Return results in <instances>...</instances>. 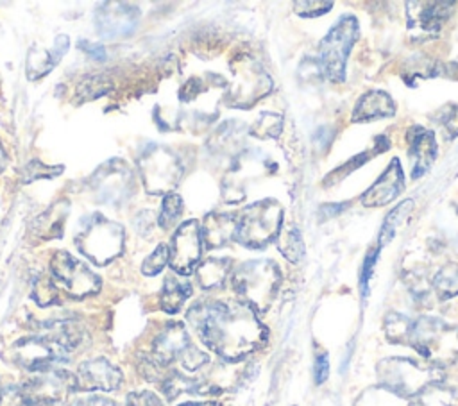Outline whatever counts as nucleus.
I'll use <instances>...</instances> for the list:
<instances>
[{
    "instance_id": "1",
    "label": "nucleus",
    "mask_w": 458,
    "mask_h": 406,
    "mask_svg": "<svg viewBox=\"0 0 458 406\" xmlns=\"http://www.w3.org/2000/svg\"><path fill=\"white\" fill-rule=\"evenodd\" d=\"M188 320L202 343L229 361L245 358L267 340V327L242 300L197 302L190 308Z\"/></svg>"
},
{
    "instance_id": "2",
    "label": "nucleus",
    "mask_w": 458,
    "mask_h": 406,
    "mask_svg": "<svg viewBox=\"0 0 458 406\" xmlns=\"http://www.w3.org/2000/svg\"><path fill=\"white\" fill-rule=\"evenodd\" d=\"M231 281L242 302L252 308L256 313H263L270 308L277 295L281 272L270 259H250L242 263L233 272Z\"/></svg>"
},
{
    "instance_id": "3",
    "label": "nucleus",
    "mask_w": 458,
    "mask_h": 406,
    "mask_svg": "<svg viewBox=\"0 0 458 406\" xmlns=\"http://www.w3.org/2000/svg\"><path fill=\"white\" fill-rule=\"evenodd\" d=\"M408 342L435 367L458 359V327L442 318L420 317L411 322Z\"/></svg>"
},
{
    "instance_id": "4",
    "label": "nucleus",
    "mask_w": 458,
    "mask_h": 406,
    "mask_svg": "<svg viewBox=\"0 0 458 406\" xmlns=\"http://www.w3.org/2000/svg\"><path fill=\"white\" fill-rule=\"evenodd\" d=\"M75 247L95 265H107L123 250V227L100 213H93L82 218L75 234Z\"/></svg>"
},
{
    "instance_id": "5",
    "label": "nucleus",
    "mask_w": 458,
    "mask_h": 406,
    "mask_svg": "<svg viewBox=\"0 0 458 406\" xmlns=\"http://www.w3.org/2000/svg\"><path fill=\"white\" fill-rule=\"evenodd\" d=\"M377 377L381 386L406 399L417 397L438 379L433 365H424L410 358H386L379 361Z\"/></svg>"
},
{
    "instance_id": "6",
    "label": "nucleus",
    "mask_w": 458,
    "mask_h": 406,
    "mask_svg": "<svg viewBox=\"0 0 458 406\" xmlns=\"http://www.w3.org/2000/svg\"><path fill=\"white\" fill-rule=\"evenodd\" d=\"M283 209L272 199L258 200L245 207L238 218L236 240L249 249H261L277 238L283 227Z\"/></svg>"
},
{
    "instance_id": "7",
    "label": "nucleus",
    "mask_w": 458,
    "mask_h": 406,
    "mask_svg": "<svg viewBox=\"0 0 458 406\" xmlns=\"http://www.w3.org/2000/svg\"><path fill=\"white\" fill-rule=\"evenodd\" d=\"M138 172L148 193L168 195L182 175V163L170 148L148 145L138 157Z\"/></svg>"
},
{
    "instance_id": "8",
    "label": "nucleus",
    "mask_w": 458,
    "mask_h": 406,
    "mask_svg": "<svg viewBox=\"0 0 458 406\" xmlns=\"http://www.w3.org/2000/svg\"><path fill=\"white\" fill-rule=\"evenodd\" d=\"M358 20L351 14L342 16L324 36L320 43V66L331 82L345 79V63L352 45L358 39Z\"/></svg>"
},
{
    "instance_id": "9",
    "label": "nucleus",
    "mask_w": 458,
    "mask_h": 406,
    "mask_svg": "<svg viewBox=\"0 0 458 406\" xmlns=\"http://www.w3.org/2000/svg\"><path fill=\"white\" fill-rule=\"evenodd\" d=\"M150 354L163 367L181 361L186 370H199L209 361L208 354L191 343V338L181 322H170L165 326V329L156 336Z\"/></svg>"
},
{
    "instance_id": "10",
    "label": "nucleus",
    "mask_w": 458,
    "mask_h": 406,
    "mask_svg": "<svg viewBox=\"0 0 458 406\" xmlns=\"http://www.w3.org/2000/svg\"><path fill=\"white\" fill-rule=\"evenodd\" d=\"M20 388L30 406H64L79 383L77 376L55 367L36 372Z\"/></svg>"
},
{
    "instance_id": "11",
    "label": "nucleus",
    "mask_w": 458,
    "mask_h": 406,
    "mask_svg": "<svg viewBox=\"0 0 458 406\" xmlns=\"http://www.w3.org/2000/svg\"><path fill=\"white\" fill-rule=\"evenodd\" d=\"M68 349L52 340L50 336L39 333L32 336H25L18 340L13 349V359L32 372H43L48 368H55V365L66 361Z\"/></svg>"
},
{
    "instance_id": "12",
    "label": "nucleus",
    "mask_w": 458,
    "mask_h": 406,
    "mask_svg": "<svg viewBox=\"0 0 458 406\" xmlns=\"http://www.w3.org/2000/svg\"><path fill=\"white\" fill-rule=\"evenodd\" d=\"M50 274L61 283L68 295L77 299L93 295L100 290V277L66 250H57L50 258Z\"/></svg>"
},
{
    "instance_id": "13",
    "label": "nucleus",
    "mask_w": 458,
    "mask_h": 406,
    "mask_svg": "<svg viewBox=\"0 0 458 406\" xmlns=\"http://www.w3.org/2000/svg\"><path fill=\"white\" fill-rule=\"evenodd\" d=\"M233 73L234 80L225 93V100L229 106L249 107L272 89V80L268 73L252 59H245L233 66Z\"/></svg>"
},
{
    "instance_id": "14",
    "label": "nucleus",
    "mask_w": 458,
    "mask_h": 406,
    "mask_svg": "<svg viewBox=\"0 0 458 406\" xmlns=\"http://www.w3.org/2000/svg\"><path fill=\"white\" fill-rule=\"evenodd\" d=\"M408 34L413 41H426L438 36L444 21L449 18L453 2H406Z\"/></svg>"
},
{
    "instance_id": "15",
    "label": "nucleus",
    "mask_w": 458,
    "mask_h": 406,
    "mask_svg": "<svg viewBox=\"0 0 458 406\" xmlns=\"http://www.w3.org/2000/svg\"><path fill=\"white\" fill-rule=\"evenodd\" d=\"M134 177L131 168L118 159L104 163L91 177V188L100 202L120 204L129 199L134 188Z\"/></svg>"
},
{
    "instance_id": "16",
    "label": "nucleus",
    "mask_w": 458,
    "mask_h": 406,
    "mask_svg": "<svg viewBox=\"0 0 458 406\" xmlns=\"http://www.w3.org/2000/svg\"><path fill=\"white\" fill-rule=\"evenodd\" d=\"M202 236L195 220H188L179 225L170 243V266L181 275L191 274L200 259Z\"/></svg>"
},
{
    "instance_id": "17",
    "label": "nucleus",
    "mask_w": 458,
    "mask_h": 406,
    "mask_svg": "<svg viewBox=\"0 0 458 406\" xmlns=\"http://www.w3.org/2000/svg\"><path fill=\"white\" fill-rule=\"evenodd\" d=\"M138 16V7L127 2H104L95 13V23L104 38H120L136 29Z\"/></svg>"
},
{
    "instance_id": "18",
    "label": "nucleus",
    "mask_w": 458,
    "mask_h": 406,
    "mask_svg": "<svg viewBox=\"0 0 458 406\" xmlns=\"http://www.w3.org/2000/svg\"><path fill=\"white\" fill-rule=\"evenodd\" d=\"M122 370L104 358L82 361L77 368V383L82 390L111 392L122 385Z\"/></svg>"
},
{
    "instance_id": "19",
    "label": "nucleus",
    "mask_w": 458,
    "mask_h": 406,
    "mask_svg": "<svg viewBox=\"0 0 458 406\" xmlns=\"http://www.w3.org/2000/svg\"><path fill=\"white\" fill-rule=\"evenodd\" d=\"M403 191V168L397 157L390 161L379 179L361 195V204L367 207H379L392 202Z\"/></svg>"
},
{
    "instance_id": "20",
    "label": "nucleus",
    "mask_w": 458,
    "mask_h": 406,
    "mask_svg": "<svg viewBox=\"0 0 458 406\" xmlns=\"http://www.w3.org/2000/svg\"><path fill=\"white\" fill-rule=\"evenodd\" d=\"M408 138V154L411 159V177L417 179L424 175L435 161L437 141L431 131L424 127H411L406 134Z\"/></svg>"
},
{
    "instance_id": "21",
    "label": "nucleus",
    "mask_w": 458,
    "mask_h": 406,
    "mask_svg": "<svg viewBox=\"0 0 458 406\" xmlns=\"http://www.w3.org/2000/svg\"><path fill=\"white\" fill-rule=\"evenodd\" d=\"M236 227H238V218L234 215L213 211L204 216L200 236L208 249H218L236 238Z\"/></svg>"
},
{
    "instance_id": "22",
    "label": "nucleus",
    "mask_w": 458,
    "mask_h": 406,
    "mask_svg": "<svg viewBox=\"0 0 458 406\" xmlns=\"http://www.w3.org/2000/svg\"><path fill=\"white\" fill-rule=\"evenodd\" d=\"M394 111H395V106L388 93L379 89L369 91L356 102L352 111V122H369L376 118L392 116Z\"/></svg>"
},
{
    "instance_id": "23",
    "label": "nucleus",
    "mask_w": 458,
    "mask_h": 406,
    "mask_svg": "<svg viewBox=\"0 0 458 406\" xmlns=\"http://www.w3.org/2000/svg\"><path fill=\"white\" fill-rule=\"evenodd\" d=\"M68 202L66 200H57L50 207H47L38 218L32 222V233L41 238V240H52V238H61L64 231V222L68 216Z\"/></svg>"
},
{
    "instance_id": "24",
    "label": "nucleus",
    "mask_w": 458,
    "mask_h": 406,
    "mask_svg": "<svg viewBox=\"0 0 458 406\" xmlns=\"http://www.w3.org/2000/svg\"><path fill=\"white\" fill-rule=\"evenodd\" d=\"M233 261L229 258H208L197 265L195 275L204 290L220 288L231 270Z\"/></svg>"
},
{
    "instance_id": "25",
    "label": "nucleus",
    "mask_w": 458,
    "mask_h": 406,
    "mask_svg": "<svg viewBox=\"0 0 458 406\" xmlns=\"http://www.w3.org/2000/svg\"><path fill=\"white\" fill-rule=\"evenodd\" d=\"M190 295H191V284L188 281H181L174 275H168L163 283L161 300H159L163 311L177 313Z\"/></svg>"
},
{
    "instance_id": "26",
    "label": "nucleus",
    "mask_w": 458,
    "mask_h": 406,
    "mask_svg": "<svg viewBox=\"0 0 458 406\" xmlns=\"http://www.w3.org/2000/svg\"><path fill=\"white\" fill-rule=\"evenodd\" d=\"M161 388L168 401H174L184 393H202L206 390V386L199 379L188 377L177 370H172L166 376V379L161 383Z\"/></svg>"
},
{
    "instance_id": "27",
    "label": "nucleus",
    "mask_w": 458,
    "mask_h": 406,
    "mask_svg": "<svg viewBox=\"0 0 458 406\" xmlns=\"http://www.w3.org/2000/svg\"><path fill=\"white\" fill-rule=\"evenodd\" d=\"M277 249L281 250V254L292 261L297 263L302 254H304V243H302V236L301 231L295 225H286L281 227L279 234H277Z\"/></svg>"
},
{
    "instance_id": "28",
    "label": "nucleus",
    "mask_w": 458,
    "mask_h": 406,
    "mask_svg": "<svg viewBox=\"0 0 458 406\" xmlns=\"http://www.w3.org/2000/svg\"><path fill=\"white\" fill-rule=\"evenodd\" d=\"M356 406H410L408 399L385 388V386H376L365 390L358 401Z\"/></svg>"
},
{
    "instance_id": "29",
    "label": "nucleus",
    "mask_w": 458,
    "mask_h": 406,
    "mask_svg": "<svg viewBox=\"0 0 458 406\" xmlns=\"http://www.w3.org/2000/svg\"><path fill=\"white\" fill-rule=\"evenodd\" d=\"M411 209H413V200L408 199V200H403L397 207H394L386 215V218L381 225V231H379V247H383L385 243H388L394 238L399 225H403L406 222V218L411 215Z\"/></svg>"
},
{
    "instance_id": "30",
    "label": "nucleus",
    "mask_w": 458,
    "mask_h": 406,
    "mask_svg": "<svg viewBox=\"0 0 458 406\" xmlns=\"http://www.w3.org/2000/svg\"><path fill=\"white\" fill-rule=\"evenodd\" d=\"M433 288L440 299H451L458 295V265L447 263L433 277Z\"/></svg>"
},
{
    "instance_id": "31",
    "label": "nucleus",
    "mask_w": 458,
    "mask_h": 406,
    "mask_svg": "<svg viewBox=\"0 0 458 406\" xmlns=\"http://www.w3.org/2000/svg\"><path fill=\"white\" fill-rule=\"evenodd\" d=\"M440 72V64L426 55H411L404 66H403V75L406 79H417V77H435Z\"/></svg>"
},
{
    "instance_id": "32",
    "label": "nucleus",
    "mask_w": 458,
    "mask_h": 406,
    "mask_svg": "<svg viewBox=\"0 0 458 406\" xmlns=\"http://www.w3.org/2000/svg\"><path fill=\"white\" fill-rule=\"evenodd\" d=\"M57 61L52 55V50H39L32 48L27 57V75L29 79H39L45 73H48Z\"/></svg>"
},
{
    "instance_id": "33",
    "label": "nucleus",
    "mask_w": 458,
    "mask_h": 406,
    "mask_svg": "<svg viewBox=\"0 0 458 406\" xmlns=\"http://www.w3.org/2000/svg\"><path fill=\"white\" fill-rule=\"evenodd\" d=\"M410 406H458L454 401V395L437 385L428 386L424 392H420Z\"/></svg>"
},
{
    "instance_id": "34",
    "label": "nucleus",
    "mask_w": 458,
    "mask_h": 406,
    "mask_svg": "<svg viewBox=\"0 0 458 406\" xmlns=\"http://www.w3.org/2000/svg\"><path fill=\"white\" fill-rule=\"evenodd\" d=\"M283 129V118L276 113H261L256 122L252 123V127L249 129V132L254 136V138H261V140H267V138H276L279 136Z\"/></svg>"
},
{
    "instance_id": "35",
    "label": "nucleus",
    "mask_w": 458,
    "mask_h": 406,
    "mask_svg": "<svg viewBox=\"0 0 458 406\" xmlns=\"http://www.w3.org/2000/svg\"><path fill=\"white\" fill-rule=\"evenodd\" d=\"M410 329H411V322L404 315L395 313V311L386 315V318H385V333H386L388 340L406 343L410 340Z\"/></svg>"
},
{
    "instance_id": "36",
    "label": "nucleus",
    "mask_w": 458,
    "mask_h": 406,
    "mask_svg": "<svg viewBox=\"0 0 458 406\" xmlns=\"http://www.w3.org/2000/svg\"><path fill=\"white\" fill-rule=\"evenodd\" d=\"M32 299L39 306L55 304L59 300V295H57V288H55L54 281L47 275H38L32 283Z\"/></svg>"
},
{
    "instance_id": "37",
    "label": "nucleus",
    "mask_w": 458,
    "mask_h": 406,
    "mask_svg": "<svg viewBox=\"0 0 458 406\" xmlns=\"http://www.w3.org/2000/svg\"><path fill=\"white\" fill-rule=\"evenodd\" d=\"M182 215V199L177 193H168L161 204V215H159V225L166 231L175 225L179 216Z\"/></svg>"
},
{
    "instance_id": "38",
    "label": "nucleus",
    "mask_w": 458,
    "mask_h": 406,
    "mask_svg": "<svg viewBox=\"0 0 458 406\" xmlns=\"http://www.w3.org/2000/svg\"><path fill=\"white\" fill-rule=\"evenodd\" d=\"M166 263H170V245L161 243L156 247L154 252H150V256L145 258V261L141 263V272L145 275H156L165 268Z\"/></svg>"
},
{
    "instance_id": "39",
    "label": "nucleus",
    "mask_w": 458,
    "mask_h": 406,
    "mask_svg": "<svg viewBox=\"0 0 458 406\" xmlns=\"http://www.w3.org/2000/svg\"><path fill=\"white\" fill-rule=\"evenodd\" d=\"M61 170H63L61 166H54L52 168V166H47V165H43L39 161H32V163H29L25 166V170L21 173V179H23V182H30L34 179H48V177L59 175Z\"/></svg>"
},
{
    "instance_id": "40",
    "label": "nucleus",
    "mask_w": 458,
    "mask_h": 406,
    "mask_svg": "<svg viewBox=\"0 0 458 406\" xmlns=\"http://www.w3.org/2000/svg\"><path fill=\"white\" fill-rule=\"evenodd\" d=\"M438 123L445 131V134L451 138L458 136V106L456 104H447L445 107L440 109Z\"/></svg>"
},
{
    "instance_id": "41",
    "label": "nucleus",
    "mask_w": 458,
    "mask_h": 406,
    "mask_svg": "<svg viewBox=\"0 0 458 406\" xmlns=\"http://www.w3.org/2000/svg\"><path fill=\"white\" fill-rule=\"evenodd\" d=\"M293 7H295L297 14L306 16V18H313V16H320V14L327 13L333 7V4L331 2H320V0H317V2L310 0V2H295Z\"/></svg>"
},
{
    "instance_id": "42",
    "label": "nucleus",
    "mask_w": 458,
    "mask_h": 406,
    "mask_svg": "<svg viewBox=\"0 0 458 406\" xmlns=\"http://www.w3.org/2000/svg\"><path fill=\"white\" fill-rule=\"evenodd\" d=\"M109 82H106L102 77H88L82 80V86H81V95L84 97H100L104 95L106 91H109Z\"/></svg>"
},
{
    "instance_id": "43",
    "label": "nucleus",
    "mask_w": 458,
    "mask_h": 406,
    "mask_svg": "<svg viewBox=\"0 0 458 406\" xmlns=\"http://www.w3.org/2000/svg\"><path fill=\"white\" fill-rule=\"evenodd\" d=\"M0 406H30L20 386H7L0 392Z\"/></svg>"
},
{
    "instance_id": "44",
    "label": "nucleus",
    "mask_w": 458,
    "mask_h": 406,
    "mask_svg": "<svg viewBox=\"0 0 458 406\" xmlns=\"http://www.w3.org/2000/svg\"><path fill=\"white\" fill-rule=\"evenodd\" d=\"M376 256H377V249L370 250L363 261V266H361V277H360V284H361V292H363V297L367 295V288H369V279L372 275V270H374V261H376Z\"/></svg>"
},
{
    "instance_id": "45",
    "label": "nucleus",
    "mask_w": 458,
    "mask_h": 406,
    "mask_svg": "<svg viewBox=\"0 0 458 406\" xmlns=\"http://www.w3.org/2000/svg\"><path fill=\"white\" fill-rule=\"evenodd\" d=\"M329 376V359L326 352H318L315 358V383L320 385Z\"/></svg>"
},
{
    "instance_id": "46",
    "label": "nucleus",
    "mask_w": 458,
    "mask_h": 406,
    "mask_svg": "<svg viewBox=\"0 0 458 406\" xmlns=\"http://www.w3.org/2000/svg\"><path fill=\"white\" fill-rule=\"evenodd\" d=\"M79 47H81L88 55H91V57H95V59H106V50H104L102 45L89 43V41L82 39V41H79Z\"/></svg>"
},
{
    "instance_id": "47",
    "label": "nucleus",
    "mask_w": 458,
    "mask_h": 406,
    "mask_svg": "<svg viewBox=\"0 0 458 406\" xmlns=\"http://www.w3.org/2000/svg\"><path fill=\"white\" fill-rule=\"evenodd\" d=\"M77 406H118V404L114 401H111V399L93 395V397H86V399L79 401Z\"/></svg>"
},
{
    "instance_id": "48",
    "label": "nucleus",
    "mask_w": 458,
    "mask_h": 406,
    "mask_svg": "<svg viewBox=\"0 0 458 406\" xmlns=\"http://www.w3.org/2000/svg\"><path fill=\"white\" fill-rule=\"evenodd\" d=\"M447 75H449L451 79H456V80H458V63H453V64L447 66Z\"/></svg>"
},
{
    "instance_id": "49",
    "label": "nucleus",
    "mask_w": 458,
    "mask_h": 406,
    "mask_svg": "<svg viewBox=\"0 0 458 406\" xmlns=\"http://www.w3.org/2000/svg\"><path fill=\"white\" fill-rule=\"evenodd\" d=\"M179 406H218V404L211 402V401H202V402H184V404H179Z\"/></svg>"
},
{
    "instance_id": "50",
    "label": "nucleus",
    "mask_w": 458,
    "mask_h": 406,
    "mask_svg": "<svg viewBox=\"0 0 458 406\" xmlns=\"http://www.w3.org/2000/svg\"><path fill=\"white\" fill-rule=\"evenodd\" d=\"M4 165H5V152H4V148H2V143H0V172H2Z\"/></svg>"
},
{
    "instance_id": "51",
    "label": "nucleus",
    "mask_w": 458,
    "mask_h": 406,
    "mask_svg": "<svg viewBox=\"0 0 458 406\" xmlns=\"http://www.w3.org/2000/svg\"><path fill=\"white\" fill-rule=\"evenodd\" d=\"M0 392H2V390H0Z\"/></svg>"
}]
</instances>
